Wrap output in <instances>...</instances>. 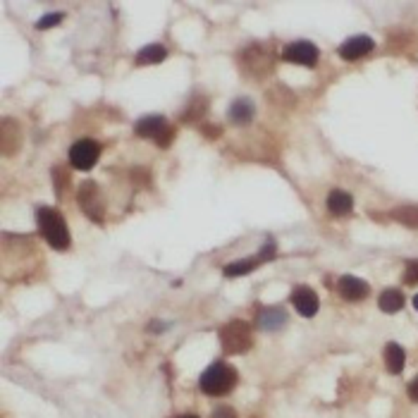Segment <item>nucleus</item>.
<instances>
[{
    "label": "nucleus",
    "mask_w": 418,
    "mask_h": 418,
    "mask_svg": "<svg viewBox=\"0 0 418 418\" xmlns=\"http://www.w3.org/2000/svg\"><path fill=\"white\" fill-rule=\"evenodd\" d=\"M36 220L38 227H41L43 239L50 244L53 249L65 251L70 247V230H67V222L65 217L58 213L55 208H48V206H41L36 210Z\"/></svg>",
    "instance_id": "f257e3e1"
},
{
    "label": "nucleus",
    "mask_w": 418,
    "mask_h": 418,
    "mask_svg": "<svg viewBox=\"0 0 418 418\" xmlns=\"http://www.w3.org/2000/svg\"><path fill=\"white\" fill-rule=\"evenodd\" d=\"M201 392L210 394V397H222V394L232 392L234 385H237V371L227 364H213L206 368L203 376H201Z\"/></svg>",
    "instance_id": "f03ea898"
},
{
    "label": "nucleus",
    "mask_w": 418,
    "mask_h": 418,
    "mask_svg": "<svg viewBox=\"0 0 418 418\" xmlns=\"http://www.w3.org/2000/svg\"><path fill=\"white\" fill-rule=\"evenodd\" d=\"M220 344L227 354H244L254 344L251 327L244 320H230L225 327H220Z\"/></svg>",
    "instance_id": "7ed1b4c3"
},
{
    "label": "nucleus",
    "mask_w": 418,
    "mask_h": 418,
    "mask_svg": "<svg viewBox=\"0 0 418 418\" xmlns=\"http://www.w3.org/2000/svg\"><path fill=\"white\" fill-rule=\"evenodd\" d=\"M77 201H79L82 210L86 213L91 220L96 222H103V215H105V199L103 194H100V187L96 182L86 180L79 184V189H77Z\"/></svg>",
    "instance_id": "20e7f679"
},
{
    "label": "nucleus",
    "mask_w": 418,
    "mask_h": 418,
    "mask_svg": "<svg viewBox=\"0 0 418 418\" xmlns=\"http://www.w3.org/2000/svg\"><path fill=\"white\" fill-rule=\"evenodd\" d=\"M100 158V144L93 141V139H82V141L72 144L70 148V163L77 167V170H88L98 163Z\"/></svg>",
    "instance_id": "39448f33"
},
{
    "label": "nucleus",
    "mask_w": 418,
    "mask_h": 418,
    "mask_svg": "<svg viewBox=\"0 0 418 418\" xmlns=\"http://www.w3.org/2000/svg\"><path fill=\"white\" fill-rule=\"evenodd\" d=\"M282 58L294 65L314 67L318 63V48L309 41H297V43H292V46L284 48Z\"/></svg>",
    "instance_id": "423d86ee"
},
{
    "label": "nucleus",
    "mask_w": 418,
    "mask_h": 418,
    "mask_svg": "<svg viewBox=\"0 0 418 418\" xmlns=\"http://www.w3.org/2000/svg\"><path fill=\"white\" fill-rule=\"evenodd\" d=\"M0 146H3L5 155H15L22 148V127L20 122L5 117L3 127H0Z\"/></svg>",
    "instance_id": "0eeeda50"
},
{
    "label": "nucleus",
    "mask_w": 418,
    "mask_h": 418,
    "mask_svg": "<svg viewBox=\"0 0 418 418\" xmlns=\"http://www.w3.org/2000/svg\"><path fill=\"white\" fill-rule=\"evenodd\" d=\"M292 304L304 318H314L320 309V299L311 287H297L292 292Z\"/></svg>",
    "instance_id": "6e6552de"
},
{
    "label": "nucleus",
    "mask_w": 418,
    "mask_h": 418,
    "mask_svg": "<svg viewBox=\"0 0 418 418\" xmlns=\"http://www.w3.org/2000/svg\"><path fill=\"white\" fill-rule=\"evenodd\" d=\"M373 48H376V43H373L371 36H351L349 41H344L342 46H339V55H342L344 60H359L371 53Z\"/></svg>",
    "instance_id": "1a4fd4ad"
},
{
    "label": "nucleus",
    "mask_w": 418,
    "mask_h": 418,
    "mask_svg": "<svg viewBox=\"0 0 418 418\" xmlns=\"http://www.w3.org/2000/svg\"><path fill=\"white\" fill-rule=\"evenodd\" d=\"M337 289L347 301H361L368 297V292H371L368 282L361 280V277H354V275H344L342 280H339Z\"/></svg>",
    "instance_id": "9d476101"
},
{
    "label": "nucleus",
    "mask_w": 418,
    "mask_h": 418,
    "mask_svg": "<svg viewBox=\"0 0 418 418\" xmlns=\"http://www.w3.org/2000/svg\"><path fill=\"white\" fill-rule=\"evenodd\" d=\"M167 125H170V122H167L165 117L148 115V117H144V120L137 122V134H139V137H144V139H153V141H155V139L165 132Z\"/></svg>",
    "instance_id": "9b49d317"
},
{
    "label": "nucleus",
    "mask_w": 418,
    "mask_h": 418,
    "mask_svg": "<svg viewBox=\"0 0 418 418\" xmlns=\"http://www.w3.org/2000/svg\"><path fill=\"white\" fill-rule=\"evenodd\" d=\"M256 323H258L261 330H268V332H275L284 327V323H287V314H284L282 309H263L256 318Z\"/></svg>",
    "instance_id": "f8f14e48"
},
{
    "label": "nucleus",
    "mask_w": 418,
    "mask_h": 418,
    "mask_svg": "<svg viewBox=\"0 0 418 418\" xmlns=\"http://www.w3.org/2000/svg\"><path fill=\"white\" fill-rule=\"evenodd\" d=\"M327 208H330L332 215H349L351 208H354V199L342 189H332L327 194Z\"/></svg>",
    "instance_id": "ddd939ff"
},
{
    "label": "nucleus",
    "mask_w": 418,
    "mask_h": 418,
    "mask_svg": "<svg viewBox=\"0 0 418 418\" xmlns=\"http://www.w3.org/2000/svg\"><path fill=\"white\" fill-rule=\"evenodd\" d=\"M404 364H406L404 349H401L399 344L389 342L387 347H385V366H387V371L392 373V376H399V373L404 371Z\"/></svg>",
    "instance_id": "4468645a"
},
{
    "label": "nucleus",
    "mask_w": 418,
    "mask_h": 418,
    "mask_svg": "<svg viewBox=\"0 0 418 418\" xmlns=\"http://www.w3.org/2000/svg\"><path fill=\"white\" fill-rule=\"evenodd\" d=\"M378 306L385 314H397V311L404 309V294L399 289H385L380 299H378Z\"/></svg>",
    "instance_id": "2eb2a0df"
},
{
    "label": "nucleus",
    "mask_w": 418,
    "mask_h": 418,
    "mask_svg": "<svg viewBox=\"0 0 418 418\" xmlns=\"http://www.w3.org/2000/svg\"><path fill=\"white\" fill-rule=\"evenodd\" d=\"M263 256H256V258H242V261H234V263L225 265V275L227 277H239V275H247V272L256 270L258 263H263Z\"/></svg>",
    "instance_id": "dca6fc26"
},
{
    "label": "nucleus",
    "mask_w": 418,
    "mask_h": 418,
    "mask_svg": "<svg viewBox=\"0 0 418 418\" xmlns=\"http://www.w3.org/2000/svg\"><path fill=\"white\" fill-rule=\"evenodd\" d=\"M167 55V50L163 46H158V43H153V46H146L141 48L137 53V65H155V63H163Z\"/></svg>",
    "instance_id": "f3484780"
},
{
    "label": "nucleus",
    "mask_w": 418,
    "mask_h": 418,
    "mask_svg": "<svg viewBox=\"0 0 418 418\" xmlns=\"http://www.w3.org/2000/svg\"><path fill=\"white\" fill-rule=\"evenodd\" d=\"M230 117L237 125H247V122L254 117V103L251 100H247V98H239V100H234L232 103V108H230Z\"/></svg>",
    "instance_id": "a211bd4d"
},
{
    "label": "nucleus",
    "mask_w": 418,
    "mask_h": 418,
    "mask_svg": "<svg viewBox=\"0 0 418 418\" xmlns=\"http://www.w3.org/2000/svg\"><path fill=\"white\" fill-rule=\"evenodd\" d=\"M206 110H208V100H206L203 96H194L192 100H189L187 108H184L182 120L184 122H196L199 117H203Z\"/></svg>",
    "instance_id": "6ab92c4d"
},
{
    "label": "nucleus",
    "mask_w": 418,
    "mask_h": 418,
    "mask_svg": "<svg viewBox=\"0 0 418 418\" xmlns=\"http://www.w3.org/2000/svg\"><path fill=\"white\" fill-rule=\"evenodd\" d=\"M392 217H394V220H399L401 225L418 230V206H404V208H394L392 210Z\"/></svg>",
    "instance_id": "aec40b11"
},
{
    "label": "nucleus",
    "mask_w": 418,
    "mask_h": 418,
    "mask_svg": "<svg viewBox=\"0 0 418 418\" xmlns=\"http://www.w3.org/2000/svg\"><path fill=\"white\" fill-rule=\"evenodd\" d=\"M404 284H409V287H414V284H418V261H409V263H406Z\"/></svg>",
    "instance_id": "412c9836"
},
{
    "label": "nucleus",
    "mask_w": 418,
    "mask_h": 418,
    "mask_svg": "<svg viewBox=\"0 0 418 418\" xmlns=\"http://www.w3.org/2000/svg\"><path fill=\"white\" fill-rule=\"evenodd\" d=\"M63 22V15L60 13H48V15H43V20H38V29H50V26H55V24H60Z\"/></svg>",
    "instance_id": "4be33fe9"
},
{
    "label": "nucleus",
    "mask_w": 418,
    "mask_h": 418,
    "mask_svg": "<svg viewBox=\"0 0 418 418\" xmlns=\"http://www.w3.org/2000/svg\"><path fill=\"white\" fill-rule=\"evenodd\" d=\"M175 132H177L175 127H172V125H167V127H165V132L160 134L158 139H155V144H158L160 148H167V146H170L172 141H175Z\"/></svg>",
    "instance_id": "5701e85b"
},
{
    "label": "nucleus",
    "mask_w": 418,
    "mask_h": 418,
    "mask_svg": "<svg viewBox=\"0 0 418 418\" xmlns=\"http://www.w3.org/2000/svg\"><path fill=\"white\" fill-rule=\"evenodd\" d=\"M213 418H237V411L232 406H217L213 411Z\"/></svg>",
    "instance_id": "b1692460"
},
{
    "label": "nucleus",
    "mask_w": 418,
    "mask_h": 418,
    "mask_svg": "<svg viewBox=\"0 0 418 418\" xmlns=\"http://www.w3.org/2000/svg\"><path fill=\"white\" fill-rule=\"evenodd\" d=\"M201 132H203V137H210V139H215V137H220V127H215V125H203L201 127Z\"/></svg>",
    "instance_id": "393cba45"
},
{
    "label": "nucleus",
    "mask_w": 418,
    "mask_h": 418,
    "mask_svg": "<svg viewBox=\"0 0 418 418\" xmlns=\"http://www.w3.org/2000/svg\"><path fill=\"white\" fill-rule=\"evenodd\" d=\"M406 392H409L411 401H418V376L409 382V387H406Z\"/></svg>",
    "instance_id": "a878e982"
},
{
    "label": "nucleus",
    "mask_w": 418,
    "mask_h": 418,
    "mask_svg": "<svg viewBox=\"0 0 418 418\" xmlns=\"http://www.w3.org/2000/svg\"><path fill=\"white\" fill-rule=\"evenodd\" d=\"M180 418H199V416H194V414H184V416H180Z\"/></svg>",
    "instance_id": "bb28decb"
},
{
    "label": "nucleus",
    "mask_w": 418,
    "mask_h": 418,
    "mask_svg": "<svg viewBox=\"0 0 418 418\" xmlns=\"http://www.w3.org/2000/svg\"><path fill=\"white\" fill-rule=\"evenodd\" d=\"M414 306H416V311H418V294H416V297H414Z\"/></svg>",
    "instance_id": "cd10ccee"
}]
</instances>
